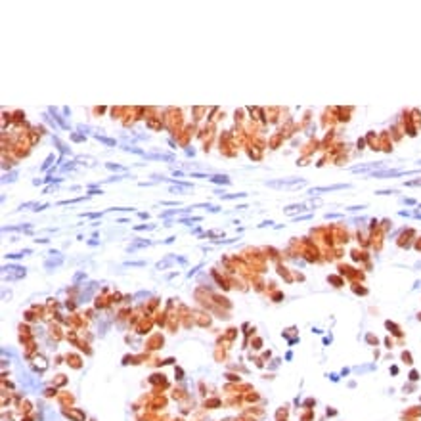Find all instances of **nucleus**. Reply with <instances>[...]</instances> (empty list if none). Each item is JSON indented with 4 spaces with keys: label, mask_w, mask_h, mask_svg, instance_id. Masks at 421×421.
<instances>
[{
    "label": "nucleus",
    "mask_w": 421,
    "mask_h": 421,
    "mask_svg": "<svg viewBox=\"0 0 421 421\" xmlns=\"http://www.w3.org/2000/svg\"><path fill=\"white\" fill-rule=\"evenodd\" d=\"M25 274H27V268H23V266H16V264H6V266H2L4 281L21 280V278H25Z\"/></svg>",
    "instance_id": "1"
},
{
    "label": "nucleus",
    "mask_w": 421,
    "mask_h": 421,
    "mask_svg": "<svg viewBox=\"0 0 421 421\" xmlns=\"http://www.w3.org/2000/svg\"><path fill=\"white\" fill-rule=\"evenodd\" d=\"M419 171H404V169H398V171H375L370 172L368 176L370 178H392V176H404V174H415Z\"/></svg>",
    "instance_id": "2"
},
{
    "label": "nucleus",
    "mask_w": 421,
    "mask_h": 421,
    "mask_svg": "<svg viewBox=\"0 0 421 421\" xmlns=\"http://www.w3.org/2000/svg\"><path fill=\"white\" fill-rule=\"evenodd\" d=\"M50 255V259H46V262H44V268L46 270H56V268H60L61 264H63V260H65V257L60 253V251H50L48 253Z\"/></svg>",
    "instance_id": "3"
},
{
    "label": "nucleus",
    "mask_w": 421,
    "mask_h": 421,
    "mask_svg": "<svg viewBox=\"0 0 421 421\" xmlns=\"http://www.w3.org/2000/svg\"><path fill=\"white\" fill-rule=\"evenodd\" d=\"M306 180L303 178H281V180H270L266 182L268 188H293V186H301L304 184Z\"/></svg>",
    "instance_id": "4"
},
{
    "label": "nucleus",
    "mask_w": 421,
    "mask_h": 421,
    "mask_svg": "<svg viewBox=\"0 0 421 421\" xmlns=\"http://www.w3.org/2000/svg\"><path fill=\"white\" fill-rule=\"evenodd\" d=\"M350 184H333V186H322V188H312L308 190L310 195H318V193H326V192H337V190H348Z\"/></svg>",
    "instance_id": "5"
},
{
    "label": "nucleus",
    "mask_w": 421,
    "mask_h": 421,
    "mask_svg": "<svg viewBox=\"0 0 421 421\" xmlns=\"http://www.w3.org/2000/svg\"><path fill=\"white\" fill-rule=\"evenodd\" d=\"M385 163H364V165H356V167H352L350 171L352 172H375L377 169H383Z\"/></svg>",
    "instance_id": "6"
},
{
    "label": "nucleus",
    "mask_w": 421,
    "mask_h": 421,
    "mask_svg": "<svg viewBox=\"0 0 421 421\" xmlns=\"http://www.w3.org/2000/svg\"><path fill=\"white\" fill-rule=\"evenodd\" d=\"M98 283L96 281H90V283H88L86 287H84V289L81 291V295H79V303H88V301H90V297L98 291Z\"/></svg>",
    "instance_id": "7"
},
{
    "label": "nucleus",
    "mask_w": 421,
    "mask_h": 421,
    "mask_svg": "<svg viewBox=\"0 0 421 421\" xmlns=\"http://www.w3.org/2000/svg\"><path fill=\"white\" fill-rule=\"evenodd\" d=\"M146 159H153V161H174V155L172 153H146L144 155Z\"/></svg>",
    "instance_id": "8"
},
{
    "label": "nucleus",
    "mask_w": 421,
    "mask_h": 421,
    "mask_svg": "<svg viewBox=\"0 0 421 421\" xmlns=\"http://www.w3.org/2000/svg\"><path fill=\"white\" fill-rule=\"evenodd\" d=\"M63 415L69 417V419H73V421H84L86 419V415H84L82 410H65Z\"/></svg>",
    "instance_id": "9"
},
{
    "label": "nucleus",
    "mask_w": 421,
    "mask_h": 421,
    "mask_svg": "<svg viewBox=\"0 0 421 421\" xmlns=\"http://www.w3.org/2000/svg\"><path fill=\"white\" fill-rule=\"evenodd\" d=\"M149 245H151L149 239H136L134 243H130V245L126 247V251H128V253H134V251H138V249H142V247H149Z\"/></svg>",
    "instance_id": "10"
},
{
    "label": "nucleus",
    "mask_w": 421,
    "mask_h": 421,
    "mask_svg": "<svg viewBox=\"0 0 421 421\" xmlns=\"http://www.w3.org/2000/svg\"><path fill=\"white\" fill-rule=\"evenodd\" d=\"M2 232H33L31 224H19V226H4Z\"/></svg>",
    "instance_id": "11"
},
{
    "label": "nucleus",
    "mask_w": 421,
    "mask_h": 421,
    "mask_svg": "<svg viewBox=\"0 0 421 421\" xmlns=\"http://www.w3.org/2000/svg\"><path fill=\"white\" fill-rule=\"evenodd\" d=\"M50 113L54 115V117H56V121H58V123H60V126L61 128H65V130H69V123H67V121H63V117L58 113V109H54V107H50Z\"/></svg>",
    "instance_id": "12"
},
{
    "label": "nucleus",
    "mask_w": 421,
    "mask_h": 421,
    "mask_svg": "<svg viewBox=\"0 0 421 421\" xmlns=\"http://www.w3.org/2000/svg\"><path fill=\"white\" fill-rule=\"evenodd\" d=\"M46 368H48L46 358H44V356H37V358H35V370H37V371H44Z\"/></svg>",
    "instance_id": "13"
},
{
    "label": "nucleus",
    "mask_w": 421,
    "mask_h": 421,
    "mask_svg": "<svg viewBox=\"0 0 421 421\" xmlns=\"http://www.w3.org/2000/svg\"><path fill=\"white\" fill-rule=\"evenodd\" d=\"M210 182H215V184H224V186H228L232 180L228 178V176H220V174H215V176H210V178H209Z\"/></svg>",
    "instance_id": "14"
},
{
    "label": "nucleus",
    "mask_w": 421,
    "mask_h": 421,
    "mask_svg": "<svg viewBox=\"0 0 421 421\" xmlns=\"http://www.w3.org/2000/svg\"><path fill=\"white\" fill-rule=\"evenodd\" d=\"M54 144H56V146L60 148V151H61L63 155H67V153H71V149H69L67 146H65V144H63V142H61V140H60L58 136H54Z\"/></svg>",
    "instance_id": "15"
},
{
    "label": "nucleus",
    "mask_w": 421,
    "mask_h": 421,
    "mask_svg": "<svg viewBox=\"0 0 421 421\" xmlns=\"http://www.w3.org/2000/svg\"><path fill=\"white\" fill-rule=\"evenodd\" d=\"M17 180V171H12L10 174H4L2 176V184H8V182H16Z\"/></svg>",
    "instance_id": "16"
},
{
    "label": "nucleus",
    "mask_w": 421,
    "mask_h": 421,
    "mask_svg": "<svg viewBox=\"0 0 421 421\" xmlns=\"http://www.w3.org/2000/svg\"><path fill=\"white\" fill-rule=\"evenodd\" d=\"M94 138H96L98 142L105 144V146H115V140H113V138H105V136H100V134H94Z\"/></svg>",
    "instance_id": "17"
},
{
    "label": "nucleus",
    "mask_w": 421,
    "mask_h": 421,
    "mask_svg": "<svg viewBox=\"0 0 421 421\" xmlns=\"http://www.w3.org/2000/svg\"><path fill=\"white\" fill-rule=\"evenodd\" d=\"M125 178H132V176H128L126 172H125V174H121V176H117V174H115V176H111V178H105V180H104L102 184H109V182H117V180H125Z\"/></svg>",
    "instance_id": "18"
},
{
    "label": "nucleus",
    "mask_w": 421,
    "mask_h": 421,
    "mask_svg": "<svg viewBox=\"0 0 421 421\" xmlns=\"http://www.w3.org/2000/svg\"><path fill=\"white\" fill-rule=\"evenodd\" d=\"M123 149H125V151H130V153H136V155H142V157L146 155V151H144V149L134 148V146H123Z\"/></svg>",
    "instance_id": "19"
},
{
    "label": "nucleus",
    "mask_w": 421,
    "mask_h": 421,
    "mask_svg": "<svg viewBox=\"0 0 421 421\" xmlns=\"http://www.w3.org/2000/svg\"><path fill=\"white\" fill-rule=\"evenodd\" d=\"M178 222H180V224H188V226H190V224H193V222H201V216H192V218H180Z\"/></svg>",
    "instance_id": "20"
},
{
    "label": "nucleus",
    "mask_w": 421,
    "mask_h": 421,
    "mask_svg": "<svg viewBox=\"0 0 421 421\" xmlns=\"http://www.w3.org/2000/svg\"><path fill=\"white\" fill-rule=\"evenodd\" d=\"M306 205L303 203H299V205H289V207H285V213H293V210H304Z\"/></svg>",
    "instance_id": "21"
},
{
    "label": "nucleus",
    "mask_w": 421,
    "mask_h": 421,
    "mask_svg": "<svg viewBox=\"0 0 421 421\" xmlns=\"http://www.w3.org/2000/svg\"><path fill=\"white\" fill-rule=\"evenodd\" d=\"M247 193H222V199H237V197H245Z\"/></svg>",
    "instance_id": "22"
},
{
    "label": "nucleus",
    "mask_w": 421,
    "mask_h": 421,
    "mask_svg": "<svg viewBox=\"0 0 421 421\" xmlns=\"http://www.w3.org/2000/svg\"><path fill=\"white\" fill-rule=\"evenodd\" d=\"M52 161H54V155H48V157H46V161L42 163V167H40V171H46V169L50 167V165H52Z\"/></svg>",
    "instance_id": "23"
},
{
    "label": "nucleus",
    "mask_w": 421,
    "mask_h": 421,
    "mask_svg": "<svg viewBox=\"0 0 421 421\" xmlns=\"http://www.w3.org/2000/svg\"><path fill=\"white\" fill-rule=\"evenodd\" d=\"M125 264L126 266H146V260H128Z\"/></svg>",
    "instance_id": "24"
},
{
    "label": "nucleus",
    "mask_w": 421,
    "mask_h": 421,
    "mask_svg": "<svg viewBox=\"0 0 421 421\" xmlns=\"http://www.w3.org/2000/svg\"><path fill=\"white\" fill-rule=\"evenodd\" d=\"M153 228H155L153 224H140V226H134V230H138V232H140V230H153Z\"/></svg>",
    "instance_id": "25"
},
{
    "label": "nucleus",
    "mask_w": 421,
    "mask_h": 421,
    "mask_svg": "<svg viewBox=\"0 0 421 421\" xmlns=\"http://www.w3.org/2000/svg\"><path fill=\"white\" fill-rule=\"evenodd\" d=\"M44 209H48V203H35V209H33V210H35V213H38V210H44Z\"/></svg>",
    "instance_id": "26"
},
{
    "label": "nucleus",
    "mask_w": 421,
    "mask_h": 421,
    "mask_svg": "<svg viewBox=\"0 0 421 421\" xmlns=\"http://www.w3.org/2000/svg\"><path fill=\"white\" fill-rule=\"evenodd\" d=\"M105 167H107V169H111V171H125L123 167H121V165H113V163H107Z\"/></svg>",
    "instance_id": "27"
},
{
    "label": "nucleus",
    "mask_w": 421,
    "mask_h": 421,
    "mask_svg": "<svg viewBox=\"0 0 421 421\" xmlns=\"http://www.w3.org/2000/svg\"><path fill=\"white\" fill-rule=\"evenodd\" d=\"M71 140H73V142H82V140H84V134H75V132H73V134H71Z\"/></svg>",
    "instance_id": "28"
},
{
    "label": "nucleus",
    "mask_w": 421,
    "mask_h": 421,
    "mask_svg": "<svg viewBox=\"0 0 421 421\" xmlns=\"http://www.w3.org/2000/svg\"><path fill=\"white\" fill-rule=\"evenodd\" d=\"M75 169V161H69V165H63L61 171H73Z\"/></svg>",
    "instance_id": "29"
},
{
    "label": "nucleus",
    "mask_w": 421,
    "mask_h": 421,
    "mask_svg": "<svg viewBox=\"0 0 421 421\" xmlns=\"http://www.w3.org/2000/svg\"><path fill=\"white\" fill-rule=\"evenodd\" d=\"M377 195H391V193H396L394 190H381V192H375Z\"/></svg>",
    "instance_id": "30"
},
{
    "label": "nucleus",
    "mask_w": 421,
    "mask_h": 421,
    "mask_svg": "<svg viewBox=\"0 0 421 421\" xmlns=\"http://www.w3.org/2000/svg\"><path fill=\"white\" fill-rule=\"evenodd\" d=\"M406 186H421V178H417V180H410V182H406Z\"/></svg>",
    "instance_id": "31"
},
{
    "label": "nucleus",
    "mask_w": 421,
    "mask_h": 421,
    "mask_svg": "<svg viewBox=\"0 0 421 421\" xmlns=\"http://www.w3.org/2000/svg\"><path fill=\"white\" fill-rule=\"evenodd\" d=\"M341 216H343V215H337V213H327V215H326L327 220H329V218H341Z\"/></svg>",
    "instance_id": "32"
},
{
    "label": "nucleus",
    "mask_w": 421,
    "mask_h": 421,
    "mask_svg": "<svg viewBox=\"0 0 421 421\" xmlns=\"http://www.w3.org/2000/svg\"><path fill=\"white\" fill-rule=\"evenodd\" d=\"M104 192L102 190H96V188H94V190H90V192H88V195H102Z\"/></svg>",
    "instance_id": "33"
},
{
    "label": "nucleus",
    "mask_w": 421,
    "mask_h": 421,
    "mask_svg": "<svg viewBox=\"0 0 421 421\" xmlns=\"http://www.w3.org/2000/svg\"><path fill=\"white\" fill-rule=\"evenodd\" d=\"M77 128H79V130L82 132V134H86V132L90 130V128H88V126H84V125H79V126H77Z\"/></svg>",
    "instance_id": "34"
},
{
    "label": "nucleus",
    "mask_w": 421,
    "mask_h": 421,
    "mask_svg": "<svg viewBox=\"0 0 421 421\" xmlns=\"http://www.w3.org/2000/svg\"><path fill=\"white\" fill-rule=\"evenodd\" d=\"M46 182H48V184H52V182H56V184H58V182H61V178H52V176H48Z\"/></svg>",
    "instance_id": "35"
},
{
    "label": "nucleus",
    "mask_w": 421,
    "mask_h": 421,
    "mask_svg": "<svg viewBox=\"0 0 421 421\" xmlns=\"http://www.w3.org/2000/svg\"><path fill=\"white\" fill-rule=\"evenodd\" d=\"M81 216H88V218H98V216H102V213H92V215H81Z\"/></svg>",
    "instance_id": "36"
},
{
    "label": "nucleus",
    "mask_w": 421,
    "mask_h": 421,
    "mask_svg": "<svg viewBox=\"0 0 421 421\" xmlns=\"http://www.w3.org/2000/svg\"><path fill=\"white\" fill-rule=\"evenodd\" d=\"M199 268H201V264H199V266H195L193 270H190V272H188V278H192V276H193V274H195V272H197Z\"/></svg>",
    "instance_id": "37"
},
{
    "label": "nucleus",
    "mask_w": 421,
    "mask_h": 421,
    "mask_svg": "<svg viewBox=\"0 0 421 421\" xmlns=\"http://www.w3.org/2000/svg\"><path fill=\"white\" fill-rule=\"evenodd\" d=\"M312 215H303V216H295V220H306V218H310Z\"/></svg>",
    "instance_id": "38"
},
{
    "label": "nucleus",
    "mask_w": 421,
    "mask_h": 421,
    "mask_svg": "<svg viewBox=\"0 0 421 421\" xmlns=\"http://www.w3.org/2000/svg\"><path fill=\"white\" fill-rule=\"evenodd\" d=\"M410 379H412V381H417V371H412V373H410Z\"/></svg>",
    "instance_id": "39"
},
{
    "label": "nucleus",
    "mask_w": 421,
    "mask_h": 421,
    "mask_svg": "<svg viewBox=\"0 0 421 421\" xmlns=\"http://www.w3.org/2000/svg\"><path fill=\"white\" fill-rule=\"evenodd\" d=\"M82 278H84V274H82V272H79V274L75 276V281H79V280H82Z\"/></svg>",
    "instance_id": "40"
},
{
    "label": "nucleus",
    "mask_w": 421,
    "mask_h": 421,
    "mask_svg": "<svg viewBox=\"0 0 421 421\" xmlns=\"http://www.w3.org/2000/svg\"><path fill=\"white\" fill-rule=\"evenodd\" d=\"M163 205H174L176 207V205H178V201H163Z\"/></svg>",
    "instance_id": "41"
},
{
    "label": "nucleus",
    "mask_w": 421,
    "mask_h": 421,
    "mask_svg": "<svg viewBox=\"0 0 421 421\" xmlns=\"http://www.w3.org/2000/svg\"><path fill=\"white\" fill-rule=\"evenodd\" d=\"M148 295H149V293H148V291H140V293H138V295H136V297H138V299H140V297H148Z\"/></svg>",
    "instance_id": "42"
},
{
    "label": "nucleus",
    "mask_w": 421,
    "mask_h": 421,
    "mask_svg": "<svg viewBox=\"0 0 421 421\" xmlns=\"http://www.w3.org/2000/svg\"><path fill=\"white\" fill-rule=\"evenodd\" d=\"M174 239H176V237H174V236H172V237H169V239H165V241H163V243H172V241H174Z\"/></svg>",
    "instance_id": "43"
},
{
    "label": "nucleus",
    "mask_w": 421,
    "mask_h": 421,
    "mask_svg": "<svg viewBox=\"0 0 421 421\" xmlns=\"http://www.w3.org/2000/svg\"><path fill=\"white\" fill-rule=\"evenodd\" d=\"M417 165H421V159H419V161H417Z\"/></svg>",
    "instance_id": "44"
}]
</instances>
